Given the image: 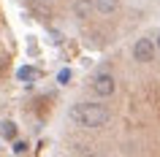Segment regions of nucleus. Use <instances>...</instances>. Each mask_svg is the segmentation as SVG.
<instances>
[{"instance_id": "f03ea898", "label": "nucleus", "mask_w": 160, "mask_h": 157, "mask_svg": "<svg viewBox=\"0 0 160 157\" xmlns=\"http://www.w3.org/2000/svg\"><path fill=\"white\" fill-rule=\"evenodd\" d=\"M90 90H92L95 98H111V95L117 92V81H114L111 73H98L92 81H90Z\"/></svg>"}, {"instance_id": "9b49d317", "label": "nucleus", "mask_w": 160, "mask_h": 157, "mask_svg": "<svg viewBox=\"0 0 160 157\" xmlns=\"http://www.w3.org/2000/svg\"><path fill=\"white\" fill-rule=\"evenodd\" d=\"M41 3H52V0H41Z\"/></svg>"}, {"instance_id": "0eeeda50", "label": "nucleus", "mask_w": 160, "mask_h": 157, "mask_svg": "<svg viewBox=\"0 0 160 157\" xmlns=\"http://www.w3.org/2000/svg\"><path fill=\"white\" fill-rule=\"evenodd\" d=\"M19 79H22V81H25V79H35V71L33 68H22V71H19Z\"/></svg>"}, {"instance_id": "f257e3e1", "label": "nucleus", "mask_w": 160, "mask_h": 157, "mask_svg": "<svg viewBox=\"0 0 160 157\" xmlns=\"http://www.w3.org/2000/svg\"><path fill=\"white\" fill-rule=\"evenodd\" d=\"M68 119L76 125V127H103L109 125L111 119V111L101 103H73L68 108Z\"/></svg>"}, {"instance_id": "20e7f679", "label": "nucleus", "mask_w": 160, "mask_h": 157, "mask_svg": "<svg viewBox=\"0 0 160 157\" xmlns=\"http://www.w3.org/2000/svg\"><path fill=\"white\" fill-rule=\"evenodd\" d=\"M95 14V0H76L73 3V17L76 19H90Z\"/></svg>"}, {"instance_id": "6e6552de", "label": "nucleus", "mask_w": 160, "mask_h": 157, "mask_svg": "<svg viewBox=\"0 0 160 157\" xmlns=\"http://www.w3.org/2000/svg\"><path fill=\"white\" fill-rule=\"evenodd\" d=\"M25 152H27L25 141H14V155H25Z\"/></svg>"}, {"instance_id": "7ed1b4c3", "label": "nucleus", "mask_w": 160, "mask_h": 157, "mask_svg": "<svg viewBox=\"0 0 160 157\" xmlns=\"http://www.w3.org/2000/svg\"><path fill=\"white\" fill-rule=\"evenodd\" d=\"M130 54H133L136 62H152V60H155V41L138 38V41L130 46Z\"/></svg>"}, {"instance_id": "1a4fd4ad", "label": "nucleus", "mask_w": 160, "mask_h": 157, "mask_svg": "<svg viewBox=\"0 0 160 157\" xmlns=\"http://www.w3.org/2000/svg\"><path fill=\"white\" fill-rule=\"evenodd\" d=\"M71 76H73V73H71V71H60L57 81H60V84H68V81H71Z\"/></svg>"}, {"instance_id": "39448f33", "label": "nucleus", "mask_w": 160, "mask_h": 157, "mask_svg": "<svg viewBox=\"0 0 160 157\" xmlns=\"http://www.w3.org/2000/svg\"><path fill=\"white\" fill-rule=\"evenodd\" d=\"M95 11L101 17H114L119 11V0H95Z\"/></svg>"}, {"instance_id": "423d86ee", "label": "nucleus", "mask_w": 160, "mask_h": 157, "mask_svg": "<svg viewBox=\"0 0 160 157\" xmlns=\"http://www.w3.org/2000/svg\"><path fill=\"white\" fill-rule=\"evenodd\" d=\"M0 135H3V138H14V135H17V125L14 122H3L0 125Z\"/></svg>"}, {"instance_id": "9d476101", "label": "nucleus", "mask_w": 160, "mask_h": 157, "mask_svg": "<svg viewBox=\"0 0 160 157\" xmlns=\"http://www.w3.org/2000/svg\"><path fill=\"white\" fill-rule=\"evenodd\" d=\"M155 49H160V33H158V38H155Z\"/></svg>"}]
</instances>
